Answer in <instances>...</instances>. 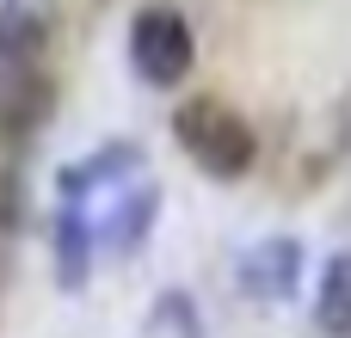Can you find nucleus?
Returning a JSON list of instances; mask_svg holds the SVG:
<instances>
[{
  "label": "nucleus",
  "instance_id": "f257e3e1",
  "mask_svg": "<svg viewBox=\"0 0 351 338\" xmlns=\"http://www.w3.org/2000/svg\"><path fill=\"white\" fill-rule=\"evenodd\" d=\"M173 142L204 179H222V185L247 179L259 160V135L228 99H185L173 111Z\"/></svg>",
  "mask_w": 351,
  "mask_h": 338
},
{
  "label": "nucleus",
  "instance_id": "f03ea898",
  "mask_svg": "<svg viewBox=\"0 0 351 338\" xmlns=\"http://www.w3.org/2000/svg\"><path fill=\"white\" fill-rule=\"evenodd\" d=\"M130 68L142 86H179L197 68V37L179 6H142L130 18Z\"/></svg>",
  "mask_w": 351,
  "mask_h": 338
},
{
  "label": "nucleus",
  "instance_id": "7ed1b4c3",
  "mask_svg": "<svg viewBox=\"0 0 351 338\" xmlns=\"http://www.w3.org/2000/svg\"><path fill=\"white\" fill-rule=\"evenodd\" d=\"M93 216V240H99V252H136L142 240H148V228H154V216H160V185H148V179H117L111 191H105V203L99 209H86Z\"/></svg>",
  "mask_w": 351,
  "mask_h": 338
},
{
  "label": "nucleus",
  "instance_id": "20e7f679",
  "mask_svg": "<svg viewBox=\"0 0 351 338\" xmlns=\"http://www.w3.org/2000/svg\"><path fill=\"white\" fill-rule=\"evenodd\" d=\"M302 265H308V246L296 234H265L241 252V296H253L265 308H284L302 289Z\"/></svg>",
  "mask_w": 351,
  "mask_h": 338
},
{
  "label": "nucleus",
  "instance_id": "39448f33",
  "mask_svg": "<svg viewBox=\"0 0 351 338\" xmlns=\"http://www.w3.org/2000/svg\"><path fill=\"white\" fill-rule=\"evenodd\" d=\"M49 252H56V259H49V265H56V283H62V289H80L86 271H93V252H99V240H93V216H86L80 197H62V203H56Z\"/></svg>",
  "mask_w": 351,
  "mask_h": 338
},
{
  "label": "nucleus",
  "instance_id": "423d86ee",
  "mask_svg": "<svg viewBox=\"0 0 351 338\" xmlns=\"http://www.w3.org/2000/svg\"><path fill=\"white\" fill-rule=\"evenodd\" d=\"M315 326L327 338H351V246L321 259V283H315Z\"/></svg>",
  "mask_w": 351,
  "mask_h": 338
},
{
  "label": "nucleus",
  "instance_id": "0eeeda50",
  "mask_svg": "<svg viewBox=\"0 0 351 338\" xmlns=\"http://www.w3.org/2000/svg\"><path fill=\"white\" fill-rule=\"evenodd\" d=\"M136 338H210V333H204V314H197V302H191L185 289H160V296L148 302Z\"/></svg>",
  "mask_w": 351,
  "mask_h": 338
}]
</instances>
